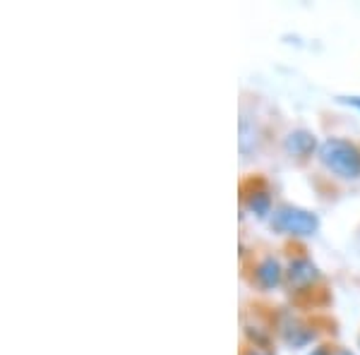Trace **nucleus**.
I'll use <instances>...</instances> for the list:
<instances>
[{"label":"nucleus","instance_id":"f257e3e1","mask_svg":"<svg viewBox=\"0 0 360 355\" xmlns=\"http://www.w3.org/2000/svg\"><path fill=\"white\" fill-rule=\"evenodd\" d=\"M319 161L339 178H360V149L341 137H329L319 144Z\"/></svg>","mask_w":360,"mask_h":355},{"label":"nucleus","instance_id":"f03ea898","mask_svg":"<svg viewBox=\"0 0 360 355\" xmlns=\"http://www.w3.org/2000/svg\"><path fill=\"white\" fill-rule=\"evenodd\" d=\"M269 226L276 233H286V235H312L319 228V219L315 212L293 207V205H281L271 212Z\"/></svg>","mask_w":360,"mask_h":355},{"label":"nucleus","instance_id":"7ed1b4c3","mask_svg":"<svg viewBox=\"0 0 360 355\" xmlns=\"http://www.w3.org/2000/svg\"><path fill=\"white\" fill-rule=\"evenodd\" d=\"M283 147H286V151L291 156H300V159H303V156H310L312 151H315L317 139L312 132H307V130H295L286 137Z\"/></svg>","mask_w":360,"mask_h":355},{"label":"nucleus","instance_id":"20e7f679","mask_svg":"<svg viewBox=\"0 0 360 355\" xmlns=\"http://www.w3.org/2000/svg\"><path fill=\"white\" fill-rule=\"evenodd\" d=\"M255 278H257V283L262 288H274V286H278V281H281V266H278V262L271 257L264 259L262 264L257 266Z\"/></svg>","mask_w":360,"mask_h":355},{"label":"nucleus","instance_id":"39448f33","mask_svg":"<svg viewBox=\"0 0 360 355\" xmlns=\"http://www.w3.org/2000/svg\"><path fill=\"white\" fill-rule=\"evenodd\" d=\"M317 276V269L310 259H293L291 269H288V278H291L293 286H303V283H310L312 278Z\"/></svg>","mask_w":360,"mask_h":355},{"label":"nucleus","instance_id":"423d86ee","mask_svg":"<svg viewBox=\"0 0 360 355\" xmlns=\"http://www.w3.org/2000/svg\"><path fill=\"white\" fill-rule=\"evenodd\" d=\"M248 209L255 212V217L264 219L266 214H271V197L266 192H252L248 195Z\"/></svg>","mask_w":360,"mask_h":355},{"label":"nucleus","instance_id":"0eeeda50","mask_svg":"<svg viewBox=\"0 0 360 355\" xmlns=\"http://www.w3.org/2000/svg\"><path fill=\"white\" fill-rule=\"evenodd\" d=\"M336 98H339L341 103H348V106L360 110V96H336Z\"/></svg>","mask_w":360,"mask_h":355},{"label":"nucleus","instance_id":"6e6552de","mask_svg":"<svg viewBox=\"0 0 360 355\" xmlns=\"http://www.w3.org/2000/svg\"><path fill=\"white\" fill-rule=\"evenodd\" d=\"M310 355H332V353H329L327 348H315V351H312Z\"/></svg>","mask_w":360,"mask_h":355},{"label":"nucleus","instance_id":"1a4fd4ad","mask_svg":"<svg viewBox=\"0 0 360 355\" xmlns=\"http://www.w3.org/2000/svg\"><path fill=\"white\" fill-rule=\"evenodd\" d=\"M339 355H353V353H348V351H341Z\"/></svg>","mask_w":360,"mask_h":355},{"label":"nucleus","instance_id":"9d476101","mask_svg":"<svg viewBox=\"0 0 360 355\" xmlns=\"http://www.w3.org/2000/svg\"><path fill=\"white\" fill-rule=\"evenodd\" d=\"M250 355H257V353H250Z\"/></svg>","mask_w":360,"mask_h":355}]
</instances>
